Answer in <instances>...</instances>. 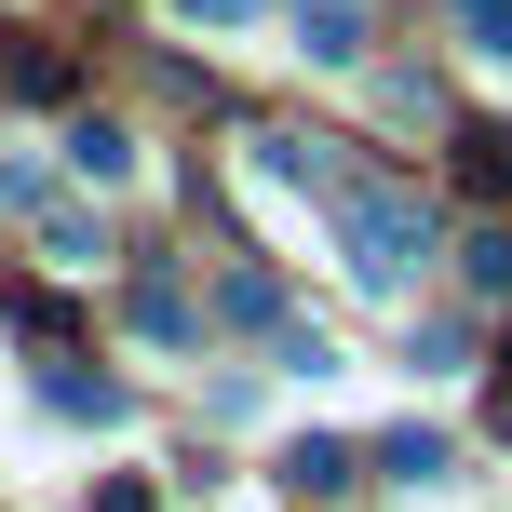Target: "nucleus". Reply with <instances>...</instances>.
I'll return each mask as SVG.
<instances>
[{
  "mask_svg": "<svg viewBox=\"0 0 512 512\" xmlns=\"http://www.w3.org/2000/svg\"><path fill=\"white\" fill-rule=\"evenodd\" d=\"M337 243H351V283H405L418 256H432V203H418V189H351V203H337Z\"/></svg>",
  "mask_w": 512,
  "mask_h": 512,
  "instance_id": "nucleus-1",
  "label": "nucleus"
},
{
  "mask_svg": "<svg viewBox=\"0 0 512 512\" xmlns=\"http://www.w3.org/2000/svg\"><path fill=\"white\" fill-rule=\"evenodd\" d=\"M297 54L351 68V54H364V0H297Z\"/></svg>",
  "mask_w": 512,
  "mask_h": 512,
  "instance_id": "nucleus-2",
  "label": "nucleus"
},
{
  "mask_svg": "<svg viewBox=\"0 0 512 512\" xmlns=\"http://www.w3.org/2000/svg\"><path fill=\"white\" fill-rule=\"evenodd\" d=\"M283 486H297V499H337V486H351V445H324V432H310L297 459H283Z\"/></svg>",
  "mask_w": 512,
  "mask_h": 512,
  "instance_id": "nucleus-3",
  "label": "nucleus"
},
{
  "mask_svg": "<svg viewBox=\"0 0 512 512\" xmlns=\"http://www.w3.org/2000/svg\"><path fill=\"white\" fill-rule=\"evenodd\" d=\"M378 472H391V486H445V432H391Z\"/></svg>",
  "mask_w": 512,
  "mask_h": 512,
  "instance_id": "nucleus-4",
  "label": "nucleus"
},
{
  "mask_svg": "<svg viewBox=\"0 0 512 512\" xmlns=\"http://www.w3.org/2000/svg\"><path fill=\"white\" fill-rule=\"evenodd\" d=\"M68 162H81V176H122L135 135H122V122H68Z\"/></svg>",
  "mask_w": 512,
  "mask_h": 512,
  "instance_id": "nucleus-5",
  "label": "nucleus"
},
{
  "mask_svg": "<svg viewBox=\"0 0 512 512\" xmlns=\"http://www.w3.org/2000/svg\"><path fill=\"white\" fill-rule=\"evenodd\" d=\"M216 310H230V324H270L283 283H270V270H230V283H216Z\"/></svg>",
  "mask_w": 512,
  "mask_h": 512,
  "instance_id": "nucleus-6",
  "label": "nucleus"
},
{
  "mask_svg": "<svg viewBox=\"0 0 512 512\" xmlns=\"http://www.w3.org/2000/svg\"><path fill=\"white\" fill-rule=\"evenodd\" d=\"M41 405L54 418H122V391H108V378H41Z\"/></svg>",
  "mask_w": 512,
  "mask_h": 512,
  "instance_id": "nucleus-7",
  "label": "nucleus"
},
{
  "mask_svg": "<svg viewBox=\"0 0 512 512\" xmlns=\"http://www.w3.org/2000/svg\"><path fill=\"white\" fill-rule=\"evenodd\" d=\"M459 27H472V54H512V0H459Z\"/></svg>",
  "mask_w": 512,
  "mask_h": 512,
  "instance_id": "nucleus-8",
  "label": "nucleus"
},
{
  "mask_svg": "<svg viewBox=\"0 0 512 512\" xmlns=\"http://www.w3.org/2000/svg\"><path fill=\"white\" fill-rule=\"evenodd\" d=\"M472 283H486V297H512V230H472Z\"/></svg>",
  "mask_w": 512,
  "mask_h": 512,
  "instance_id": "nucleus-9",
  "label": "nucleus"
}]
</instances>
